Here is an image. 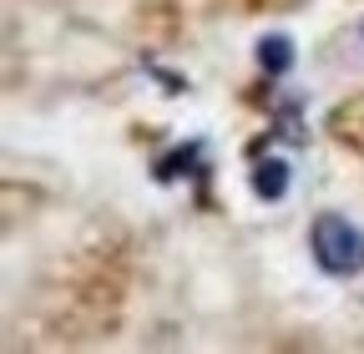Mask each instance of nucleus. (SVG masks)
Returning <instances> with one entry per match:
<instances>
[{
    "mask_svg": "<svg viewBox=\"0 0 364 354\" xmlns=\"http://www.w3.org/2000/svg\"><path fill=\"white\" fill-rule=\"evenodd\" d=\"M314 263L334 279H349L364 269V233L339 213H318L314 218Z\"/></svg>",
    "mask_w": 364,
    "mask_h": 354,
    "instance_id": "nucleus-1",
    "label": "nucleus"
},
{
    "mask_svg": "<svg viewBox=\"0 0 364 354\" xmlns=\"http://www.w3.org/2000/svg\"><path fill=\"white\" fill-rule=\"evenodd\" d=\"M253 193H258V198H284V193H289V167H284V162H258Z\"/></svg>",
    "mask_w": 364,
    "mask_h": 354,
    "instance_id": "nucleus-2",
    "label": "nucleus"
},
{
    "mask_svg": "<svg viewBox=\"0 0 364 354\" xmlns=\"http://www.w3.org/2000/svg\"><path fill=\"white\" fill-rule=\"evenodd\" d=\"M258 61H263V71H289L294 66V46H289V36H268L263 46H258Z\"/></svg>",
    "mask_w": 364,
    "mask_h": 354,
    "instance_id": "nucleus-3",
    "label": "nucleus"
}]
</instances>
